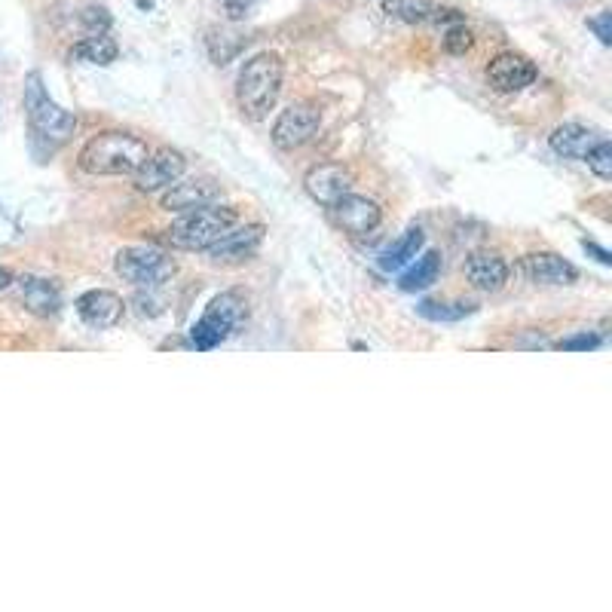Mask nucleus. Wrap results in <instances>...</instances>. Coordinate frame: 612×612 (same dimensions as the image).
I'll return each instance as SVG.
<instances>
[{"mask_svg":"<svg viewBox=\"0 0 612 612\" xmlns=\"http://www.w3.org/2000/svg\"><path fill=\"white\" fill-rule=\"evenodd\" d=\"M144 160H147V141L141 135H132L123 129H108V132L92 135L83 144L77 166L86 175L123 178V175H135Z\"/></svg>","mask_w":612,"mask_h":612,"instance_id":"1","label":"nucleus"},{"mask_svg":"<svg viewBox=\"0 0 612 612\" xmlns=\"http://www.w3.org/2000/svg\"><path fill=\"white\" fill-rule=\"evenodd\" d=\"M282 77H285V65L276 53H261L251 62H245V68L239 71V80H236L239 111L248 120H264L279 101Z\"/></svg>","mask_w":612,"mask_h":612,"instance_id":"2","label":"nucleus"},{"mask_svg":"<svg viewBox=\"0 0 612 612\" xmlns=\"http://www.w3.org/2000/svg\"><path fill=\"white\" fill-rule=\"evenodd\" d=\"M236 224L239 212L230 206H206L196 212H184L169 230V245L181 251H206Z\"/></svg>","mask_w":612,"mask_h":612,"instance_id":"3","label":"nucleus"},{"mask_svg":"<svg viewBox=\"0 0 612 612\" xmlns=\"http://www.w3.org/2000/svg\"><path fill=\"white\" fill-rule=\"evenodd\" d=\"M25 111H28L31 129L46 141H68L77 129V117L49 98L40 74L25 77Z\"/></svg>","mask_w":612,"mask_h":612,"instance_id":"4","label":"nucleus"},{"mask_svg":"<svg viewBox=\"0 0 612 612\" xmlns=\"http://www.w3.org/2000/svg\"><path fill=\"white\" fill-rule=\"evenodd\" d=\"M114 270L120 279L132 282L135 288H160L175 276V261L160 248H123L114 258Z\"/></svg>","mask_w":612,"mask_h":612,"instance_id":"5","label":"nucleus"},{"mask_svg":"<svg viewBox=\"0 0 612 612\" xmlns=\"http://www.w3.org/2000/svg\"><path fill=\"white\" fill-rule=\"evenodd\" d=\"M245 322V300L239 294H218L212 303L206 316H202L193 331H190V343L196 349H212L218 343H224L239 325Z\"/></svg>","mask_w":612,"mask_h":612,"instance_id":"6","label":"nucleus"},{"mask_svg":"<svg viewBox=\"0 0 612 612\" xmlns=\"http://www.w3.org/2000/svg\"><path fill=\"white\" fill-rule=\"evenodd\" d=\"M322 129V111L310 101H297V105L285 108L276 123H273V144L279 150H297L306 141H313L316 132Z\"/></svg>","mask_w":612,"mask_h":612,"instance_id":"7","label":"nucleus"},{"mask_svg":"<svg viewBox=\"0 0 612 612\" xmlns=\"http://www.w3.org/2000/svg\"><path fill=\"white\" fill-rule=\"evenodd\" d=\"M187 172V160L184 153L178 150H157V153H147V160L138 166L135 172V187L141 193H153V190H163L175 181H181V175Z\"/></svg>","mask_w":612,"mask_h":612,"instance_id":"8","label":"nucleus"},{"mask_svg":"<svg viewBox=\"0 0 612 612\" xmlns=\"http://www.w3.org/2000/svg\"><path fill=\"white\" fill-rule=\"evenodd\" d=\"M334 215L340 221V227L349 233V236H368L380 227L383 221V209L377 206L374 199L368 196H359V193H346L334 202Z\"/></svg>","mask_w":612,"mask_h":612,"instance_id":"9","label":"nucleus"},{"mask_svg":"<svg viewBox=\"0 0 612 612\" xmlns=\"http://www.w3.org/2000/svg\"><path fill=\"white\" fill-rule=\"evenodd\" d=\"M221 199V187L215 181H206V178H196V181H184V184H169V190L163 193L160 206L166 212H175V215H184V212H196V209H206V206H215Z\"/></svg>","mask_w":612,"mask_h":612,"instance_id":"10","label":"nucleus"},{"mask_svg":"<svg viewBox=\"0 0 612 612\" xmlns=\"http://www.w3.org/2000/svg\"><path fill=\"white\" fill-rule=\"evenodd\" d=\"M264 242V227L261 224H248V227H233L227 230L209 251V258L215 264H239V261H248L254 251L261 248Z\"/></svg>","mask_w":612,"mask_h":612,"instance_id":"11","label":"nucleus"},{"mask_svg":"<svg viewBox=\"0 0 612 612\" xmlns=\"http://www.w3.org/2000/svg\"><path fill=\"white\" fill-rule=\"evenodd\" d=\"M487 80L496 92H521L536 80V65L518 53H499L487 65Z\"/></svg>","mask_w":612,"mask_h":612,"instance_id":"12","label":"nucleus"},{"mask_svg":"<svg viewBox=\"0 0 612 612\" xmlns=\"http://www.w3.org/2000/svg\"><path fill=\"white\" fill-rule=\"evenodd\" d=\"M303 187H306V193H310V199H316L319 206H328V209H331L340 196L349 193L352 178H349V172H346L340 163H322V166H316V169L306 172Z\"/></svg>","mask_w":612,"mask_h":612,"instance_id":"13","label":"nucleus"},{"mask_svg":"<svg viewBox=\"0 0 612 612\" xmlns=\"http://www.w3.org/2000/svg\"><path fill=\"white\" fill-rule=\"evenodd\" d=\"M521 270L536 285H573L579 279V270L564 261L554 251H533L521 261Z\"/></svg>","mask_w":612,"mask_h":612,"instance_id":"14","label":"nucleus"},{"mask_svg":"<svg viewBox=\"0 0 612 612\" xmlns=\"http://www.w3.org/2000/svg\"><path fill=\"white\" fill-rule=\"evenodd\" d=\"M77 316L89 328H114L123 319V297L108 288L86 291L77 300Z\"/></svg>","mask_w":612,"mask_h":612,"instance_id":"15","label":"nucleus"},{"mask_svg":"<svg viewBox=\"0 0 612 612\" xmlns=\"http://www.w3.org/2000/svg\"><path fill=\"white\" fill-rule=\"evenodd\" d=\"M600 141V135L582 123H564V126H557L548 138L551 150L557 153V157H564V160H582L594 150V144Z\"/></svg>","mask_w":612,"mask_h":612,"instance_id":"16","label":"nucleus"},{"mask_svg":"<svg viewBox=\"0 0 612 612\" xmlns=\"http://www.w3.org/2000/svg\"><path fill=\"white\" fill-rule=\"evenodd\" d=\"M466 279L481 291H499L508 282V264L496 251H475L466 258Z\"/></svg>","mask_w":612,"mask_h":612,"instance_id":"17","label":"nucleus"},{"mask_svg":"<svg viewBox=\"0 0 612 612\" xmlns=\"http://www.w3.org/2000/svg\"><path fill=\"white\" fill-rule=\"evenodd\" d=\"M19 294H22V303L34 316H56L59 306H62V291L53 279L25 276L19 282Z\"/></svg>","mask_w":612,"mask_h":612,"instance_id":"18","label":"nucleus"},{"mask_svg":"<svg viewBox=\"0 0 612 612\" xmlns=\"http://www.w3.org/2000/svg\"><path fill=\"white\" fill-rule=\"evenodd\" d=\"M423 242H426L423 230H420V227H411V230H407L395 245H389V248L380 254V267H383L386 273L407 267V264H411V261L417 258V254H420Z\"/></svg>","mask_w":612,"mask_h":612,"instance_id":"19","label":"nucleus"},{"mask_svg":"<svg viewBox=\"0 0 612 612\" xmlns=\"http://www.w3.org/2000/svg\"><path fill=\"white\" fill-rule=\"evenodd\" d=\"M117 56H120V46L108 37V34H92V37H86V40H80L74 49H71V59H77V62H86V65H111V62H117Z\"/></svg>","mask_w":612,"mask_h":612,"instance_id":"20","label":"nucleus"},{"mask_svg":"<svg viewBox=\"0 0 612 612\" xmlns=\"http://www.w3.org/2000/svg\"><path fill=\"white\" fill-rule=\"evenodd\" d=\"M441 276V254L438 251H426L417 258V264L411 270H404L401 279H398V288L401 291H423L429 285H435Z\"/></svg>","mask_w":612,"mask_h":612,"instance_id":"21","label":"nucleus"},{"mask_svg":"<svg viewBox=\"0 0 612 612\" xmlns=\"http://www.w3.org/2000/svg\"><path fill=\"white\" fill-rule=\"evenodd\" d=\"M435 10H438L435 0H383V13L398 19V22H407V25L429 22L435 16Z\"/></svg>","mask_w":612,"mask_h":612,"instance_id":"22","label":"nucleus"},{"mask_svg":"<svg viewBox=\"0 0 612 612\" xmlns=\"http://www.w3.org/2000/svg\"><path fill=\"white\" fill-rule=\"evenodd\" d=\"M417 313L432 319V322H459L463 316H472L475 306L472 303H441V300H423L417 306Z\"/></svg>","mask_w":612,"mask_h":612,"instance_id":"23","label":"nucleus"},{"mask_svg":"<svg viewBox=\"0 0 612 612\" xmlns=\"http://www.w3.org/2000/svg\"><path fill=\"white\" fill-rule=\"evenodd\" d=\"M248 40L245 37H236V34H212L209 37V53H212V59L218 62V65H224V62H230L239 49L245 46Z\"/></svg>","mask_w":612,"mask_h":612,"instance_id":"24","label":"nucleus"},{"mask_svg":"<svg viewBox=\"0 0 612 612\" xmlns=\"http://www.w3.org/2000/svg\"><path fill=\"white\" fill-rule=\"evenodd\" d=\"M585 163H588V169H591L600 181H609V178H612V144H609L606 138H600V141L594 144V150L585 157Z\"/></svg>","mask_w":612,"mask_h":612,"instance_id":"25","label":"nucleus"},{"mask_svg":"<svg viewBox=\"0 0 612 612\" xmlns=\"http://www.w3.org/2000/svg\"><path fill=\"white\" fill-rule=\"evenodd\" d=\"M472 43H475V37H472V31L466 28V22L450 25V28L444 31V49H447V53H453V56L469 53Z\"/></svg>","mask_w":612,"mask_h":612,"instance_id":"26","label":"nucleus"},{"mask_svg":"<svg viewBox=\"0 0 612 612\" xmlns=\"http://www.w3.org/2000/svg\"><path fill=\"white\" fill-rule=\"evenodd\" d=\"M261 0H218L221 13L230 19V22H242L245 16H251V10L258 7Z\"/></svg>","mask_w":612,"mask_h":612,"instance_id":"27","label":"nucleus"},{"mask_svg":"<svg viewBox=\"0 0 612 612\" xmlns=\"http://www.w3.org/2000/svg\"><path fill=\"white\" fill-rule=\"evenodd\" d=\"M588 28L597 34V40H600L603 46L612 43V16H609L606 10H600L597 16H591V19H588Z\"/></svg>","mask_w":612,"mask_h":612,"instance_id":"28","label":"nucleus"},{"mask_svg":"<svg viewBox=\"0 0 612 612\" xmlns=\"http://www.w3.org/2000/svg\"><path fill=\"white\" fill-rule=\"evenodd\" d=\"M600 346V337L597 334H579V337H570V340H560L557 349H597Z\"/></svg>","mask_w":612,"mask_h":612,"instance_id":"29","label":"nucleus"},{"mask_svg":"<svg viewBox=\"0 0 612 612\" xmlns=\"http://www.w3.org/2000/svg\"><path fill=\"white\" fill-rule=\"evenodd\" d=\"M83 22L89 25V28H101V31H105L108 25H111V16L105 13V10H86V16H83Z\"/></svg>","mask_w":612,"mask_h":612,"instance_id":"30","label":"nucleus"},{"mask_svg":"<svg viewBox=\"0 0 612 612\" xmlns=\"http://www.w3.org/2000/svg\"><path fill=\"white\" fill-rule=\"evenodd\" d=\"M585 248L597 254V261H600V264H612V258H609V251H603V248H597L594 242H585Z\"/></svg>","mask_w":612,"mask_h":612,"instance_id":"31","label":"nucleus"},{"mask_svg":"<svg viewBox=\"0 0 612 612\" xmlns=\"http://www.w3.org/2000/svg\"><path fill=\"white\" fill-rule=\"evenodd\" d=\"M16 279H13V273L7 270V267H0V291H4V288H10Z\"/></svg>","mask_w":612,"mask_h":612,"instance_id":"32","label":"nucleus"}]
</instances>
